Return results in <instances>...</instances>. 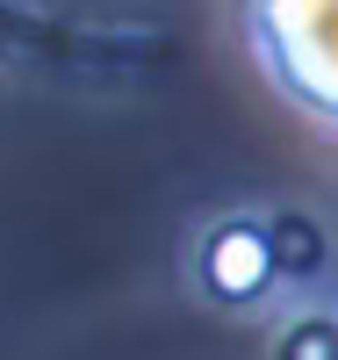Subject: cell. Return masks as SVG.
Segmentation results:
<instances>
[{
	"mask_svg": "<svg viewBox=\"0 0 338 360\" xmlns=\"http://www.w3.org/2000/svg\"><path fill=\"white\" fill-rule=\"evenodd\" d=\"M273 274H281V266H273V231H259V224L209 231V245H202V288L216 295V303H252V295H266Z\"/></svg>",
	"mask_w": 338,
	"mask_h": 360,
	"instance_id": "2",
	"label": "cell"
},
{
	"mask_svg": "<svg viewBox=\"0 0 338 360\" xmlns=\"http://www.w3.org/2000/svg\"><path fill=\"white\" fill-rule=\"evenodd\" d=\"M252 37L266 72L310 115L338 123V0H252Z\"/></svg>",
	"mask_w": 338,
	"mask_h": 360,
	"instance_id": "1",
	"label": "cell"
},
{
	"mask_svg": "<svg viewBox=\"0 0 338 360\" xmlns=\"http://www.w3.org/2000/svg\"><path fill=\"white\" fill-rule=\"evenodd\" d=\"M281 360H338V324H324V317L295 324V332L281 339Z\"/></svg>",
	"mask_w": 338,
	"mask_h": 360,
	"instance_id": "4",
	"label": "cell"
},
{
	"mask_svg": "<svg viewBox=\"0 0 338 360\" xmlns=\"http://www.w3.org/2000/svg\"><path fill=\"white\" fill-rule=\"evenodd\" d=\"M273 266H281V274H310V266H317V231L302 217L273 224Z\"/></svg>",
	"mask_w": 338,
	"mask_h": 360,
	"instance_id": "3",
	"label": "cell"
}]
</instances>
